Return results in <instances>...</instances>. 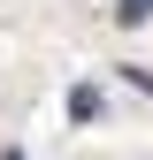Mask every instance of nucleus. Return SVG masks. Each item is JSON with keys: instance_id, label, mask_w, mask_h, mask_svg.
I'll use <instances>...</instances> for the list:
<instances>
[{"instance_id": "f03ea898", "label": "nucleus", "mask_w": 153, "mask_h": 160, "mask_svg": "<svg viewBox=\"0 0 153 160\" xmlns=\"http://www.w3.org/2000/svg\"><path fill=\"white\" fill-rule=\"evenodd\" d=\"M153 15V0H123V23H145Z\"/></svg>"}, {"instance_id": "f257e3e1", "label": "nucleus", "mask_w": 153, "mask_h": 160, "mask_svg": "<svg viewBox=\"0 0 153 160\" xmlns=\"http://www.w3.org/2000/svg\"><path fill=\"white\" fill-rule=\"evenodd\" d=\"M100 107H107V99H100V84H76V92H69V114H76V122H92Z\"/></svg>"}, {"instance_id": "7ed1b4c3", "label": "nucleus", "mask_w": 153, "mask_h": 160, "mask_svg": "<svg viewBox=\"0 0 153 160\" xmlns=\"http://www.w3.org/2000/svg\"><path fill=\"white\" fill-rule=\"evenodd\" d=\"M0 160H31V152H0Z\"/></svg>"}]
</instances>
